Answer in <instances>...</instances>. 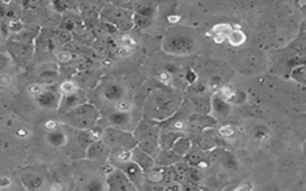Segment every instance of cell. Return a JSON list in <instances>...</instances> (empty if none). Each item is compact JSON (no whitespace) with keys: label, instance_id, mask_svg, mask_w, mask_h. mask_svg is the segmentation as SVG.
Masks as SVG:
<instances>
[{"label":"cell","instance_id":"obj_1","mask_svg":"<svg viewBox=\"0 0 306 191\" xmlns=\"http://www.w3.org/2000/svg\"><path fill=\"white\" fill-rule=\"evenodd\" d=\"M99 117L101 115L95 105L84 103L81 107L71 110L67 113H64L63 122L77 130H90L97 127Z\"/></svg>","mask_w":306,"mask_h":191},{"label":"cell","instance_id":"obj_2","mask_svg":"<svg viewBox=\"0 0 306 191\" xmlns=\"http://www.w3.org/2000/svg\"><path fill=\"white\" fill-rule=\"evenodd\" d=\"M133 135L138 141V147L141 151L147 153L153 159H156L161 154V148H159L158 143L161 131H159L158 126L154 125L153 121L145 120L139 123Z\"/></svg>","mask_w":306,"mask_h":191},{"label":"cell","instance_id":"obj_3","mask_svg":"<svg viewBox=\"0 0 306 191\" xmlns=\"http://www.w3.org/2000/svg\"><path fill=\"white\" fill-rule=\"evenodd\" d=\"M175 105L170 98L161 90H154L148 97L145 116L150 121H164L174 112Z\"/></svg>","mask_w":306,"mask_h":191},{"label":"cell","instance_id":"obj_4","mask_svg":"<svg viewBox=\"0 0 306 191\" xmlns=\"http://www.w3.org/2000/svg\"><path fill=\"white\" fill-rule=\"evenodd\" d=\"M102 140L110 147L112 152L119 149H133L138 146V141L134 135L127 130H121L116 128H107L103 131Z\"/></svg>","mask_w":306,"mask_h":191},{"label":"cell","instance_id":"obj_5","mask_svg":"<svg viewBox=\"0 0 306 191\" xmlns=\"http://www.w3.org/2000/svg\"><path fill=\"white\" fill-rule=\"evenodd\" d=\"M20 182L28 191H40L45 185V172L37 167H28L20 172Z\"/></svg>","mask_w":306,"mask_h":191},{"label":"cell","instance_id":"obj_6","mask_svg":"<svg viewBox=\"0 0 306 191\" xmlns=\"http://www.w3.org/2000/svg\"><path fill=\"white\" fill-rule=\"evenodd\" d=\"M105 183L108 191H139L132 180L119 169H115L112 174L108 175Z\"/></svg>","mask_w":306,"mask_h":191},{"label":"cell","instance_id":"obj_7","mask_svg":"<svg viewBox=\"0 0 306 191\" xmlns=\"http://www.w3.org/2000/svg\"><path fill=\"white\" fill-rule=\"evenodd\" d=\"M116 169L121 170L130 180L133 182V184L138 188L139 191H140L141 187L144 185V183L146 182V175L145 172L141 170V167L139 166L136 162L130 160V161L127 162H122V164H119V166Z\"/></svg>","mask_w":306,"mask_h":191},{"label":"cell","instance_id":"obj_8","mask_svg":"<svg viewBox=\"0 0 306 191\" xmlns=\"http://www.w3.org/2000/svg\"><path fill=\"white\" fill-rule=\"evenodd\" d=\"M104 16L108 22L116 25L121 30H129L133 25V17L130 18V15L122 9H112L110 11H105Z\"/></svg>","mask_w":306,"mask_h":191},{"label":"cell","instance_id":"obj_9","mask_svg":"<svg viewBox=\"0 0 306 191\" xmlns=\"http://www.w3.org/2000/svg\"><path fill=\"white\" fill-rule=\"evenodd\" d=\"M84 103H86V97L85 95H84L83 92L79 91V90H77L73 94L63 95L60 107H59V111L64 115V113H67L71 111V110L81 107Z\"/></svg>","mask_w":306,"mask_h":191},{"label":"cell","instance_id":"obj_10","mask_svg":"<svg viewBox=\"0 0 306 191\" xmlns=\"http://www.w3.org/2000/svg\"><path fill=\"white\" fill-rule=\"evenodd\" d=\"M132 153H133L132 160L141 167V170L145 172V175L147 172H150L151 170L156 166V159H153L152 157L148 156L147 153L141 151L138 146L132 149Z\"/></svg>","mask_w":306,"mask_h":191},{"label":"cell","instance_id":"obj_11","mask_svg":"<svg viewBox=\"0 0 306 191\" xmlns=\"http://www.w3.org/2000/svg\"><path fill=\"white\" fill-rule=\"evenodd\" d=\"M112 153V149L103 140L95 141L87 147L86 158L90 160H98Z\"/></svg>","mask_w":306,"mask_h":191},{"label":"cell","instance_id":"obj_12","mask_svg":"<svg viewBox=\"0 0 306 191\" xmlns=\"http://www.w3.org/2000/svg\"><path fill=\"white\" fill-rule=\"evenodd\" d=\"M61 98L63 96H60L58 92L55 91H45L42 95L38 96L36 99L37 103L45 109H59L61 103Z\"/></svg>","mask_w":306,"mask_h":191},{"label":"cell","instance_id":"obj_13","mask_svg":"<svg viewBox=\"0 0 306 191\" xmlns=\"http://www.w3.org/2000/svg\"><path fill=\"white\" fill-rule=\"evenodd\" d=\"M192 48V43L186 37H171L166 40L164 49L169 53H181Z\"/></svg>","mask_w":306,"mask_h":191},{"label":"cell","instance_id":"obj_14","mask_svg":"<svg viewBox=\"0 0 306 191\" xmlns=\"http://www.w3.org/2000/svg\"><path fill=\"white\" fill-rule=\"evenodd\" d=\"M109 123L112 128L121 129V130H127V128L130 125V113L129 112H121L115 111L112 115H109Z\"/></svg>","mask_w":306,"mask_h":191},{"label":"cell","instance_id":"obj_15","mask_svg":"<svg viewBox=\"0 0 306 191\" xmlns=\"http://www.w3.org/2000/svg\"><path fill=\"white\" fill-rule=\"evenodd\" d=\"M123 95H125V90L120 84H116V82H109L103 89V96L110 102L116 103L117 100L122 99Z\"/></svg>","mask_w":306,"mask_h":191},{"label":"cell","instance_id":"obj_16","mask_svg":"<svg viewBox=\"0 0 306 191\" xmlns=\"http://www.w3.org/2000/svg\"><path fill=\"white\" fill-rule=\"evenodd\" d=\"M179 139V135L177 133H172V131H161L159 135V148L161 151H170L174 146L175 143Z\"/></svg>","mask_w":306,"mask_h":191},{"label":"cell","instance_id":"obj_17","mask_svg":"<svg viewBox=\"0 0 306 191\" xmlns=\"http://www.w3.org/2000/svg\"><path fill=\"white\" fill-rule=\"evenodd\" d=\"M47 141L54 147H63L67 143L68 138L63 130L56 129V130L49 131V133L47 134Z\"/></svg>","mask_w":306,"mask_h":191},{"label":"cell","instance_id":"obj_18","mask_svg":"<svg viewBox=\"0 0 306 191\" xmlns=\"http://www.w3.org/2000/svg\"><path fill=\"white\" fill-rule=\"evenodd\" d=\"M178 158L176 153L171 151H161V154L156 158V164H161V165H170L172 162L176 161V159Z\"/></svg>","mask_w":306,"mask_h":191},{"label":"cell","instance_id":"obj_19","mask_svg":"<svg viewBox=\"0 0 306 191\" xmlns=\"http://www.w3.org/2000/svg\"><path fill=\"white\" fill-rule=\"evenodd\" d=\"M83 191H108L107 183L101 179H91L84 185Z\"/></svg>","mask_w":306,"mask_h":191},{"label":"cell","instance_id":"obj_20","mask_svg":"<svg viewBox=\"0 0 306 191\" xmlns=\"http://www.w3.org/2000/svg\"><path fill=\"white\" fill-rule=\"evenodd\" d=\"M164 175H165V170L157 169V167L154 166L150 172L146 174V180L152 182V183H157V184H158L159 182H163Z\"/></svg>","mask_w":306,"mask_h":191},{"label":"cell","instance_id":"obj_21","mask_svg":"<svg viewBox=\"0 0 306 191\" xmlns=\"http://www.w3.org/2000/svg\"><path fill=\"white\" fill-rule=\"evenodd\" d=\"M135 11H136V15H140V16H143V17L151 18V19H152L153 14H154V10H153L152 5H150V4L138 5V6H136V9H135Z\"/></svg>","mask_w":306,"mask_h":191},{"label":"cell","instance_id":"obj_22","mask_svg":"<svg viewBox=\"0 0 306 191\" xmlns=\"http://www.w3.org/2000/svg\"><path fill=\"white\" fill-rule=\"evenodd\" d=\"M227 38L232 46H239L245 41V35L242 32H239V30H233L227 36Z\"/></svg>","mask_w":306,"mask_h":191},{"label":"cell","instance_id":"obj_23","mask_svg":"<svg viewBox=\"0 0 306 191\" xmlns=\"http://www.w3.org/2000/svg\"><path fill=\"white\" fill-rule=\"evenodd\" d=\"M187 143H188V141L183 140V139L179 138L178 140H177L176 143H175L174 146H172L171 151L174 152V153H176L177 156H181V154H184L187 152V149H188V144Z\"/></svg>","mask_w":306,"mask_h":191},{"label":"cell","instance_id":"obj_24","mask_svg":"<svg viewBox=\"0 0 306 191\" xmlns=\"http://www.w3.org/2000/svg\"><path fill=\"white\" fill-rule=\"evenodd\" d=\"M77 90H78V87H77L76 84H74L73 81H71V80H66V81H64L63 84L60 85V92L63 95L73 94Z\"/></svg>","mask_w":306,"mask_h":191},{"label":"cell","instance_id":"obj_25","mask_svg":"<svg viewBox=\"0 0 306 191\" xmlns=\"http://www.w3.org/2000/svg\"><path fill=\"white\" fill-rule=\"evenodd\" d=\"M30 48L32 47H30L29 45H25L24 42L16 43V45H14V47H11L12 50H14V53H16L17 55H19V56L27 55V54L30 51Z\"/></svg>","mask_w":306,"mask_h":191},{"label":"cell","instance_id":"obj_26","mask_svg":"<svg viewBox=\"0 0 306 191\" xmlns=\"http://www.w3.org/2000/svg\"><path fill=\"white\" fill-rule=\"evenodd\" d=\"M115 109H116V111L129 112L130 109H132V103L122 98V99L117 100V102L115 103Z\"/></svg>","mask_w":306,"mask_h":191},{"label":"cell","instance_id":"obj_27","mask_svg":"<svg viewBox=\"0 0 306 191\" xmlns=\"http://www.w3.org/2000/svg\"><path fill=\"white\" fill-rule=\"evenodd\" d=\"M151 22H152V19L151 18H147V17H143L140 16V15H134L133 16V24L138 25L139 28H146L148 27V25L151 24Z\"/></svg>","mask_w":306,"mask_h":191},{"label":"cell","instance_id":"obj_28","mask_svg":"<svg viewBox=\"0 0 306 191\" xmlns=\"http://www.w3.org/2000/svg\"><path fill=\"white\" fill-rule=\"evenodd\" d=\"M9 29H10V32H20L23 29H24V24H23L22 20L12 19L11 22L9 23Z\"/></svg>","mask_w":306,"mask_h":191},{"label":"cell","instance_id":"obj_29","mask_svg":"<svg viewBox=\"0 0 306 191\" xmlns=\"http://www.w3.org/2000/svg\"><path fill=\"white\" fill-rule=\"evenodd\" d=\"M28 91H29L30 95L37 98L38 96H41L43 92H45V89H43L42 85H40V84H32L29 86V89H28Z\"/></svg>","mask_w":306,"mask_h":191},{"label":"cell","instance_id":"obj_30","mask_svg":"<svg viewBox=\"0 0 306 191\" xmlns=\"http://www.w3.org/2000/svg\"><path fill=\"white\" fill-rule=\"evenodd\" d=\"M140 191H161V189L158 187L157 183H152V182L146 180V182L144 183L143 187H141Z\"/></svg>","mask_w":306,"mask_h":191},{"label":"cell","instance_id":"obj_31","mask_svg":"<svg viewBox=\"0 0 306 191\" xmlns=\"http://www.w3.org/2000/svg\"><path fill=\"white\" fill-rule=\"evenodd\" d=\"M12 82V77L9 73H0V87L10 86Z\"/></svg>","mask_w":306,"mask_h":191},{"label":"cell","instance_id":"obj_32","mask_svg":"<svg viewBox=\"0 0 306 191\" xmlns=\"http://www.w3.org/2000/svg\"><path fill=\"white\" fill-rule=\"evenodd\" d=\"M56 58H58V60L60 61V63L65 64V63H69V61L72 60V54L69 53V51H66V50H63L60 51V53L56 55Z\"/></svg>","mask_w":306,"mask_h":191},{"label":"cell","instance_id":"obj_33","mask_svg":"<svg viewBox=\"0 0 306 191\" xmlns=\"http://www.w3.org/2000/svg\"><path fill=\"white\" fill-rule=\"evenodd\" d=\"M121 42H122L123 47L128 48H133L136 45L135 41L133 40L132 37H129V36H122V37H121Z\"/></svg>","mask_w":306,"mask_h":191},{"label":"cell","instance_id":"obj_34","mask_svg":"<svg viewBox=\"0 0 306 191\" xmlns=\"http://www.w3.org/2000/svg\"><path fill=\"white\" fill-rule=\"evenodd\" d=\"M158 79L161 80V82H164V84H166V82H169L171 80V74L170 72L168 71H164V72H161V73L158 74Z\"/></svg>","mask_w":306,"mask_h":191},{"label":"cell","instance_id":"obj_35","mask_svg":"<svg viewBox=\"0 0 306 191\" xmlns=\"http://www.w3.org/2000/svg\"><path fill=\"white\" fill-rule=\"evenodd\" d=\"M130 54V48L128 47H120L119 49H117V55L121 56V58H127V56H129Z\"/></svg>","mask_w":306,"mask_h":191},{"label":"cell","instance_id":"obj_36","mask_svg":"<svg viewBox=\"0 0 306 191\" xmlns=\"http://www.w3.org/2000/svg\"><path fill=\"white\" fill-rule=\"evenodd\" d=\"M58 126H59L58 122H56V121H54V120H49L45 123V128L48 129L49 131L56 130V129H58Z\"/></svg>","mask_w":306,"mask_h":191},{"label":"cell","instance_id":"obj_37","mask_svg":"<svg viewBox=\"0 0 306 191\" xmlns=\"http://www.w3.org/2000/svg\"><path fill=\"white\" fill-rule=\"evenodd\" d=\"M11 184V180L9 179L7 177H0V188H5V187H9Z\"/></svg>","mask_w":306,"mask_h":191},{"label":"cell","instance_id":"obj_38","mask_svg":"<svg viewBox=\"0 0 306 191\" xmlns=\"http://www.w3.org/2000/svg\"><path fill=\"white\" fill-rule=\"evenodd\" d=\"M16 134H17V136H19V138H27V136L29 135V131L24 128H20V129H18Z\"/></svg>","mask_w":306,"mask_h":191},{"label":"cell","instance_id":"obj_39","mask_svg":"<svg viewBox=\"0 0 306 191\" xmlns=\"http://www.w3.org/2000/svg\"><path fill=\"white\" fill-rule=\"evenodd\" d=\"M6 64H7V58L0 54V72L2 71V68H5Z\"/></svg>","mask_w":306,"mask_h":191},{"label":"cell","instance_id":"obj_40","mask_svg":"<svg viewBox=\"0 0 306 191\" xmlns=\"http://www.w3.org/2000/svg\"><path fill=\"white\" fill-rule=\"evenodd\" d=\"M251 184H243L242 187H239L235 191H250L251 190Z\"/></svg>","mask_w":306,"mask_h":191},{"label":"cell","instance_id":"obj_41","mask_svg":"<svg viewBox=\"0 0 306 191\" xmlns=\"http://www.w3.org/2000/svg\"><path fill=\"white\" fill-rule=\"evenodd\" d=\"M187 78H188V80H189V81H194L195 74L193 73V72H189V73H188V76H187Z\"/></svg>","mask_w":306,"mask_h":191},{"label":"cell","instance_id":"obj_42","mask_svg":"<svg viewBox=\"0 0 306 191\" xmlns=\"http://www.w3.org/2000/svg\"><path fill=\"white\" fill-rule=\"evenodd\" d=\"M178 20H179V17H177V16L169 17V22H171V23H176V22H178Z\"/></svg>","mask_w":306,"mask_h":191}]
</instances>
